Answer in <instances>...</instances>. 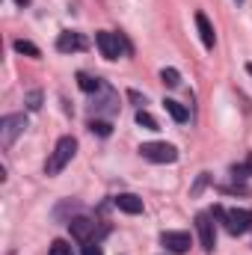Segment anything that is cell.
Segmentation results:
<instances>
[{"label": "cell", "instance_id": "cell-1", "mask_svg": "<svg viewBox=\"0 0 252 255\" xmlns=\"http://www.w3.org/2000/svg\"><path fill=\"white\" fill-rule=\"evenodd\" d=\"M74 151H77V139H74V136H63V139L57 142L54 154L48 157V163H45V172H48V175H57V172H63L65 166H68V160L74 157Z\"/></svg>", "mask_w": 252, "mask_h": 255}, {"label": "cell", "instance_id": "cell-2", "mask_svg": "<svg viewBox=\"0 0 252 255\" xmlns=\"http://www.w3.org/2000/svg\"><path fill=\"white\" fill-rule=\"evenodd\" d=\"M214 214L226 223L229 235H247L252 229V211H244V208H229V211L214 208Z\"/></svg>", "mask_w": 252, "mask_h": 255}, {"label": "cell", "instance_id": "cell-3", "mask_svg": "<svg viewBox=\"0 0 252 255\" xmlns=\"http://www.w3.org/2000/svg\"><path fill=\"white\" fill-rule=\"evenodd\" d=\"M139 154L151 163H175L178 160V148L169 145V142H142Z\"/></svg>", "mask_w": 252, "mask_h": 255}, {"label": "cell", "instance_id": "cell-4", "mask_svg": "<svg viewBox=\"0 0 252 255\" xmlns=\"http://www.w3.org/2000/svg\"><path fill=\"white\" fill-rule=\"evenodd\" d=\"M24 130H27V119H24V113L3 116V119H0V142H3V148H9V145L15 142V136H21Z\"/></svg>", "mask_w": 252, "mask_h": 255}, {"label": "cell", "instance_id": "cell-5", "mask_svg": "<svg viewBox=\"0 0 252 255\" xmlns=\"http://www.w3.org/2000/svg\"><path fill=\"white\" fill-rule=\"evenodd\" d=\"M95 45H98V51H101L104 60H119L122 51H127L125 39L116 36V33H98V36H95Z\"/></svg>", "mask_w": 252, "mask_h": 255}, {"label": "cell", "instance_id": "cell-6", "mask_svg": "<svg viewBox=\"0 0 252 255\" xmlns=\"http://www.w3.org/2000/svg\"><path fill=\"white\" fill-rule=\"evenodd\" d=\"M196 232H199V241H202V250L205 253H214L217 247V232H214V223H211V214H196Z\"/></svg>", "mask_w": 252, "mask_h": 255}, {"label": "cell", "instance_id": "cell-7", "mask_svg": "<svg viewBox=\"0 0 252 255\" xmlns=\"http://www.w3.org/2000/svg\"><path fill=\"white\" fill-rule=\"evenodd\" d=\"M68 229H71V238H77L80 244H98V241H95V220H89V217H74V220L68 223Z\"/></svg>", "mask_w": 252, "mask_h": 255}, {"label": "cell", "instance_id": "cell-8", "mask_svg": "<svg viewBox=\"0 0 252 255\" xmlns=\"http://www.w3.org/2000/svg\"><path fill=\"white\" fill-rule=\"evenodd\" d=\"M160 244H163L169 253L181 255V253L190 250V235L187 232H163V235H160Z\"/></svg>", "mask_w": 252, "mask_h": 255}, {"label": "cell", "instance_id": "cell-9", "mask_svg": "<svg viewBox=\"0 0 252 255\" xmlns=\"http://www.w3.org/2000/svg\"><path fill=\"white\" fill-rule=\"evenodd\" d=\"M196 27H199L202 45H205L208 51H214V45H217V36H214V27H211V21H208V15H205V12H196Z\"/></svg>", "mask_w": 252, "mask_h": 255}, {"label": "cell", "instance_id": "cell-10", "mask_svg": "<svg viewBox=\"0 0 252 255\" xmlns=\"http://www.w3.org/2000/svg\"><path fill=\"white\" fill-rule=\"evenodd\" d=\"M83 48H86V39L80 33H60V39H57V51H63V54L83 51Z\"/></svg>", "mask_w": 252, "mask_h": 255}, {"label": "cell", "instance_id": "cell-11", "mask_svg": "<svg viewBox=\"0 0 252 255\" xmlns=\"http://www.w3.org/2000/svg\"><path fill=\"white\" fill-rule=\"evenodd\" d=\"M116 110H119V104H116V92L104 86V98H101V101H92V113H107V116H113Z\"/></svg>", "mask_w": 252, "mask_h": 255}, {"label": "cell", "instance_id": "cell-12", "mask_svg": "<svg viewBox=\"0 0 252 255\" xmlns=\"http://www.w3.org/2000/svg\"><path fill=\"white\" fill-rule=\"evenodd\" d=\"M116 208L125 211V214H142V199L133 196V193H119L116 196Z\"/></svg>", "mask_w": 252, "mask_h": 255}, {"label": "cell", "instance_id": "cell-13", "mask_svg": "<svg viewBox=\"0 0 252 255\" xmlns=\"http://www.w3.org/2000/svg\"><path fill=\"white\" fill-rule=\"evenodd\" d=\"M163 107H166V113H169V116H172V119H175V122H178V125H184V122H187V107H184V104H178V101H172V98H166V101H163Z\"/></svg>", "mask_w": 252, "mask_h": 255}, {"label": "cell", "instance_id": "cell-14", "mask_svg": "<svg viewBox=\"0 0 252 255\" xmlns=\"http://www.w3.org/2000/svg\"><path fill=\"white\" fill-rule=\"evenodd\" d=\"M77 86H80L83 92H101V86H104V83H101L98 77H92V74L80 71V74H77Z\"/></svg>", "mask_w": 252, "mask_h": 255}, {"label": "cell", "instance_id": "cell-15", "mask_svg": "<svg viewBox=\"0 0 252 255\" xmlns=\"http://www.w3.org/2000/svg\"><path fill=\"white\" fill-rule=\"evenodd\" d=\"M136 125H139V128H145V130H160L157 119H154L151 113H145V110H139V113H136Z\"/></svg>", "mask_w": 252, "mask_h": 255}, {"label": "cell", "instance_id": "cell-16", "mask_svg": "<svg viewBox=\"0 0 252 255\" xmlns=\"http://www.w3.org/2000/svg\"><path fill=\"white\" fill-rule=\"evenodd\" d=\"M160 80H163V83H166L169 89H175V86H181V74H178L175 68H163V71H160Z\"/></svg>", "mask_w": 252, "mask_h": 255}, {"label": "cell", "instance_id": "cell-17", "mask_svg": "<svg viewBox=\"0 0 252 255\" xmlns=\"http://www.w3.org/2000/svg\"><path fill=\"white\" fill-rule=\"evenodd\" d=\"M89 130L98 133V136H110V133H113V125L104 122V119H92V122H89Z\"/></svg>", "mask_w": 252, "mask_h": 255}, {"label": "cell", "instance_id": "cell-18", "mask_svg": "<svg viewBox=\"0 0 252 255\" xmlns=\"http://www.w3.org/2000/svg\"><path fill=\"white\" fill-rule=\"evenodd\" d=\"M15 51L18 54H27V57H39V48L33 42H27V39H15Z\"/></svg>", "mask_w": 252, "mask_h": 255}, {"label": "cell", "instance_id": "cell-19", "mask_svg": "<svg viewBox=\"0 0 252 255\" xmlns=\"http://www.w3.org/2000/svg\"><path fill=\"white\" fill-rule=\"evenodd\" d=\"M48 255H74V253H71V247H68L65 241H54L51 250H48Z\"/></svg>", "mask_w": 252, "mask_h": 255}, {"label": "cell", "instance_id": "cell-20", "mask_svg": "<svg viewBox=\"0 0 252 255\" xmlns=\"http://www.w3.org/2000/svg\"><path fill=\"white\" fill-rule=\"evenodd\" d=\"M27 107H30V110H39V107H42V92H39V89L27 92Z\"/></svg>", "mask_w": 252, "mask_h": 255}, {"label": "cell", "instance_id": "cell-21", "mask_svg": "<svg viewBox=\"0 0 252 255\" xmlns=\"http://www.w3.org/2000/svg\"><path fill=\"white\" fill-rule=\"evenodd\" d=\"M83 255H104L98 244H83Z\"/></svg>", "mask_w": 252, "mask_h": 255}, {"label": "cell", "instance_id": "cell-22", "mask_svg": "<svg viewBox=\"0 0 252 255\" xmlns=\"http://www.w3.org/2000/svg\"><path fill=\"white\" fill-rule=\"evenodd\" d=\"M127 98H130V101H133V104H139V107H142V104H145V98H142V95H139V92H133V89H130V92H127Z\"/></svg>", "mask_w": 252, "mask_h": 255}, {"label": "cell", "instance_id": "cell-23", "mask_svg": "<svg viewBox=\"0 0 252 255\" xmlns=\"http://www.w3.org/2000/svg\"><path fill=\"white\" fill-rule=\"evenodd\" d=\"M15 3H18V6H27V3H30V0H15Z\"/></svg>", "mask_w": 252, "mask_h": 255}, {"label": "cell", "instance_id": "cell-24", "mask_svg": "<svg viewBox=\"0 0 252 255\" xmlns=\"http://www.w3.org/2000/svg\"><path fill=\"white\" fill-rule=\"evenodd\" d=\"M247 166H250V175H252V154H250V160H247Z\"/></svg>", "mask_w": 252, "mask_h": 255}, {"label": "cell", "instance_id": "cell-25", "mask_svg": "<svg viewBox=\"0 0 252 255\" xmlns=\"http://www.w3.org/2000/svg\"><path fill=\"white\" fill-rule=\"evenodd\" d=\"M247 71H250V74H252V63H250V65H247Z\"/></svg>", "mask_w": 252, "mask_h": 255}]
</instances>
